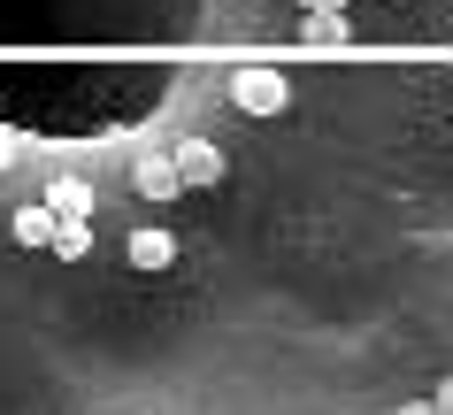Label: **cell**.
<instances>
[{
	"instance_id": "3957f363",
	"label": "cell",
	"mask_w": 453,
	"mask_h": 415,
	"mask_svg": "<svg viewBox=\"0 0 453 415\" xmlns=\"http://www.w3.org/2000/svg\"><path fill=\"white\" fill-rule=\"evenodd\" d=\"M131 185H139L146 200H177V193H185V177H177V154H139Z\"/></svg>"
},
{
	"instance_id": "5b68a950",
	"label": "cell",
	"mask_w": 453,
	"mask_h": 415,
	"mask_svg": "<svg viewBox=\"0 0 453 415\" xmlns=\"http://www.w3.org/2000/svg\"><path fill=\"white\" fill-rule=\"evenodd\" d=\"M8 239L31 246V254H47V246H54V208H47V200H39V208H16V216H8Z\"/></svg>"
},
{
	"instance_id": "9c48e42d",
	"label": "cell",
	"mask_w": 453,
	"mask_h": 415,
	"mask_svg": "<svg viewBox=\"0 0 453 415\" xmlns=\"http://www.w3.org/2000/svg\"><path fill=\"white\" fill-rule=\"evenodd\" d=\"M430 408H438V415H453V377H446L438 392H430Z\"/></svg>"
},
{
	"instance_id": "277c9868",
	"label": "cell",
	"mask_w": 453,
	"mask_h": 415,
	"mask_svg": "<svg viewBox=\"0 0 453 415\" xmlns=\"http://www.w3.org/2000/svg\"><path fill=\"white\" fill-rule=\"evenodd\" d=\"M123 254H131V269H146V277H154V269L177 262V239H169L162 223H146V231H131V239H123Z\"/></svg>"
},
{
	"instance_id": "8992f818",
	"label": "cell",
	"mask_w": 453,
	"mask_h": 415,
	"mask_svg": "<svg viewBox=\"0 0 453 415\" xmlns=\"http://www.w3.org/2000/svg\"><path fill=\"white\" fill-rule=\"evenodd\" d=\"M47 254L85 262V254H93V223H85V216H54V246H47Z\"/></svg>"
},
{
	"instance_id": "6da1fadb",
	"label": "cell",
	"mask_w": 453,
	"mask_h": 415,
	"mask_svg": "<svg viewBox=\"0 0 453 415\" xmlns=\"http://www.w3.org/2000/svg\"><path fill=\"white\" fill-rule=\"evenodd\" d=\"M285 100H292V85L277 70H262V62L254 70H231V108L239 116H285Z\"/></svg>"
},
{
	"instance_id": "8fae6325",
	"label": "cell",
	"mask_w": 453,
	"mask_h": 415,
	"mask_svg": "<svg viewBox=\"0 0 453 415\" xmlns=\"http://www.w3.org/2000/svg\"><path fill=\"white\" fill-rule=\"evenodd\" d=\"M300 8H346V0H300Z\"/></svg>"
},
{
	"instance_id": "7a4b0ae2",
	"label": "cell",
	"mask_w": 453,
	"mask_h": 415,
	"mask_svg": "<svg viewBox=\"0 0 453 415\" xmlns=\"http://www.w3.org/2000/svg\"><path fill=\"white\" fill-rule=\"evenodd\" d=\"M169 154H177V177H185L192 193L223 185V147H208V139H185V147H169Z\"/></svg>"
},
{
	"instance_id": "52a82bcc",
	"label": "cell",
	"mask_w": 453,
	"mask_h": 415,
	"mask_svg": "<svg viewBox=\"0 0 453 415\" xmlns=\"http://www.w3.org/2000/svg\"><path fill=\"white\" fill-rule=\"evenodd\" d=\"M47 208H54V216H93V185H85V177H54Z\"/></svg>"
},
{
	"instance_id": "ba28073f",
	"label": "cell",
	"mask_w": 453,
	"mask_h": 415,
	"mask_svg": "<svg viewBox=\"0 0 453 415\" xmlns=\"http://www.w3.org/2000/svg\"><path fill=\"white\" fill-rule=\"evenodd\" d=\"M308 39L315 47H346V8H308Z\"/></svg>"
},
{
	"instance_id": "30bf717a",
	"label": "cell",
	"mask_w": 453,
	"mask_h": 415,
	"mask_svg": "<svg viewBox=\"0 0 453 415\" xmlns=\"http://www.w3.org/2000/svg\"><path fill=\"white\" fill-rule=\"evenodd\" d=\"M8 162H16V131H0V170H8Z\"/></svg>"
}]
</instances>
